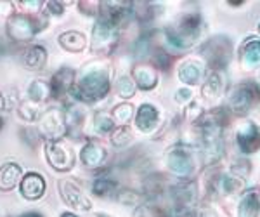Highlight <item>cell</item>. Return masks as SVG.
I'll return each mask as SVG.
<instances>
[{
	"label": "cell",
	"mask_w": 260,
	"mask_h": 217,
	"mask_svg": "<svg viewBox=\"0 0 260 217\" xmlns=\"http://www.w3.org/2000/svg\"><path fill=\"white\" fill-rule=\"evenodd\" d=\"M113 115H115V120L118 123H127L130 122V118H132V115H134V108L130 106L128 103H121L115 108Z\"/></svg>",
	"instance_id": "obj_29"
},
{
	"label": "cell",
	"mask_w": 260,
	"mask_h": 217,
	"mask_svg": "<svg viewBox=\"0 0 260 217\" xmlns=\"http://www.w3.org/2000/svg\"><path fill=\"white\" fill-rule=\"evenodd\" d=\"M61 217H77L75 214H71V212H64V214H62Z\"/></svg>",
	"instance_id": "obj_43"
},
{
	"label": "cell",
	"mask_w": 260,
	"mask_h": 217,
	"mask_svg": "<svg viewBox=\"0 0 260 217\" xmlns=\"http://www.w3.org/2000/svg\"><path fill=\"white\" fill-rule=\"evenodd\" d=\"M116 26L106 23V21H98L94 26V32H92V49L95 52H108L115 47L116 44Z\"/></svg>",
	"instance_id": "obj_5"
},
{
	"label": "cell",
	"mask_w": 260,
	"mask_h": 217,
	"mask_svg": "<svg viewBox=\"0 0 260 217\" xmlns=\"http://www.w3.org/2000/svg\"><path fill=\"white\" fill-rule=\"evenodd\" d=\"M116 90H118V94L121 98L128 99V98H132L134 92H136V85H134V82L130 80L128 77H121L118 83H116Z\"/></svg>",
	"instance_id": "obj_30"
},
{
	"label": "cell",
	"mask_w": 260,
	"mask_h": 217,
	"mask_svg": "<svg viewBox=\"0 0 260 217\" xmlns=\"http://www.w3.org/2000/svg\"><path fill=\"white\" fill-rule=\"evenodd\" d=\"M134 77H136V82L139 83L141 89H144V90L153 89L158 83L156 72L148 65H137L136 68H134Z\"/></svg>",
	"instance_id": "obj_21"
},
{
	"label": "cell",
	"mask_w": 260,
	"mask_h": 217,
	"mask_svg": "<svg viewBox=\"0 0 260 217\" xmlns=\"http://www.w3.org/2000/svg\"><path fill=\"white\" fill-rule=\"evenodd\" d=\"M95 217H108V215H95Z\"/></svg>",
	"instance_id": "obj_44"
},
{
	"label": "cell",
	"mask_w": 260,
	"mask_h": 217,
	"mask_svg": "<svg viewBox=\"0 0 260 217\" xmlns=\"http://www.w3.org/2000/svg\"><path fill=\"white\" fill-rule=\"evenodd\" d=\"M236 139H238V144H240L241 151L250 155V153L257 151L260 146V129L253 122L246 120L245 123H241L240 127H238Z\"/></svg>",
	"instance_id": "obj_11"
},
{
	"label": "cell",
	"mask_w": 260,
	"mask_h": 217,
	"mask_svg": "<svg viewBox=\"0 0 260 217\" xmlns=\"http://www.w3.org/2000/svg\"><path fill=\"white\" fill-rule=\"evenodd\" d=\"M21 167L16 164H6L0 167V190L9 191L12 190L19 181Z\"/></svg>",
	"instance_id": "obj_20"
},
{
	"label": "cell",
	"mask_w": 260,
	"mask_h": 217,
	"mask_svg": "<svg viewBox=\"0 0 260 217\" xmlns=\"http://www.w3.org/2000/svg\"><path fill=\"white\" fill-rule=\"evenodd\" d=\"M110 90V77L104 70H92V72L85 73L82 77L80 83H78L75 96L77 99L87 103H95L101 98L108 94Z\"/></svg>",
	"instance_id": "obj_2"
},
{
	"label": "cell",
	"mask_w": 260,
	"mask_h": 217,
	"mask_svg": "<svg viewBox=\"0 0 260 217\" xmlns=\"http://www.w3.org/2000/svg\"><path fill=\"white\" fill-rule=\"evenodd\" d=\"M59 44L66 49V51L78 52L85 47V37L78 32H64L59 37Z\"/></svg>",
	"instance_id": "obj_23"
},
{
	"label": "cell",
	"mask_w": 260,
	"mask_h": 217,
	"mask_svg": "<svg viewBox=\"0 0 260 217\" xmlns=\"http://www.w3.org/2000/svg\"><path fill=\"white\" fill-rule=\"evenodd\" d=\"M73 82H75V72H73V70L62 68L56 75H54L50 90H52V94L57 98V96L64 94L66 90H70L71 87H73Z\"/></svg>",
	"instance_id": "obj_19"
},
{
	"label": "cell",
	"mask_w": 260,
	"mask_h": 217,
	"mask_svg": "<svg viewBox=\"0 0 260 217\" xmlns=\"http://www.w3.org/2000/svg\"><path fill=\"white\" fill-rule=\"evenodd\" d=\"M154 61H156V65L160 66L161 70H167L170 66V57L167 56L165 52H158L156 54V59H154Z\"/></svg>",
	"instance_id": "obj_36"
},
{
	"label": "cell",
	"mask_w": 260,
	"mask_h": 217,
	"mask_svg": "<svg viewBox=\"0 0 260 217\" xmlns=\"http://www.w3.org/2000/svg\"><path fill=\"white\" fill-rule=\"evenodd\" d=\"M240 217H260V200L255 191H246L241 197L240 207H238Z\"/></svg>",
	"instance_id": "obj_18"
},
{
	"label": "cell",
	"mask_w": 260,
	"mask_h": 217,
	"mask_svg": "<svg viewBox=\"0 0 260 217\" xmlns=\"http://www.w3.org/2000/svg\"><path fill=\"white\" fill-rule=\"evenodd\" d=\"M21 217H42V215L37 214V212H30V214H24V215H21Z\"/></svg>",
	"instance_id": "obj_41"
},
{
	"label": "cell",
	"mask_w": 260,
	"mask_h": 217,
	"mask_svg": "<svg viewBox=\"0 0 260 217\" xmlns=\"http://www.w3.org/2000/svg\"><path fill=\"white\" fill-rule=\"evenodd\" d=\"M19 115L23 116L24 120H37L40 113H39V108L35 106V103L28 101L19 106Z\"/></svg>",
	"instance_id": "obj_32"
},
{
	"label": "cell",
	"mask_w": 260,
	"mask_h": 217,
	"mask_svg": "<svg viewBox=\"0 0 260 217\" xmlns=\"http://www.w3.org/2000/svg\"><path fill=\"white\" fill-rule=\"evenodd\" d=\"M4 106H6V99H4V96L0 94V110H4Z\"/></svg>",
	"instance_id": "obj_42"
},
{
	"label": "cell",
	"mask_w": 260,
	"mask_h": 217,
	"mask_svg": "<svg viewBox=\"0 0 260 217\" xmlns=\"http://www.w3.org/2000/svg\"><path fill=\"white\" fill-rule=\"evenodd\" d=\"M172 197H174L177 208L184 210L196 200V186L192 182H182V184L174 186L172 188Z\"/></svg>",
	"instance_id": "obj_15"
},
{
	"label": "cell",
	"mask_w": 260,
	"mask_h": 217,
	"mask_svg": "<svg viewBox=\"0 0 260 217\" xmlns=\"http://www.w3.org/2000/svg\"><path fill=\"white\" fill-rule=\"evenodd\" d=\"M47 9L52 12V14L59 16L61 12H62V6H61L59 2H47Z\"/></svg>",
	"instance_id": "obj_39"
},
{
	"label": "cell",
	"mask_w": 260,
	"mask_h": 217,
	"mask_svg": "<svg viewBox=\"0 0 260 217\" xmlns=\"http://www.w3.org/2000/svg\"><path fill=\"white\" fill-rule=\"evenodd\" d=\"M189 217H217V214L215 210H212L208 207H198L189 212Z\"/></svg>",
	"instance_id": "obj_33"
},
{
	"label": "cell",
	"mask_w": 260,
	"mask_h": 217,
	"mask_svg": "<svg viewBox=\"0 0 260 217\" xmlns=\"http://www.w3.org/2000/svg\"><path fill=\"white\" fill-rule=\"evenodd\" d=\"M21 6L24 7V9H30V11H39L42 7V2L39 0H33V2H28V0H24V2H21Z\"/></svg>",
	"instance_id": "obj_38"
},
{
	"label": "cell",
	"mask_w": 260,
	"mask_h": 217,
	"mask_svg": "<svg viewBox=\"0 0 260 217\" xmlns=\"http://www.w3.org/2000/svg\"><path fill=\"white\" fill-rule=\"evenodd\" d=\"M45 155L49 164L57 170H70L75 165L73 149L59 141H49L45 144Z\"/></svg>",
	"instance_id": "obj_4"
},
{
	"label": "cell",
	"mask_w": 260,
	"mask_h": 217,
	"mask_svg": "<svg viewBox=\"0 0 260 217\" xmlns=\"http://www.w3.org/2000/svg\"><path fill=\"white\" fill-rule=\"evenodd\" d=\"M45 191V181L44 177L39 176V174H28L26 177L21 182V195L28 200H39L42 198Z\"/></svg>",
	"instance_id": "obj_14"
},
{
	"label": "cell",
	"mask_w": 260,
	"mask_h": 217,
	"mask_svg": "<svg viewBox=\"0 0 260 217\" xmlns=\"http://www.w3.org/2000/svg\"><path fill=\"white\" fill-rule=\"evenodd\" d=\"M240 184L241 181L234 174H224V176H219V179L215 181V190L222 195H231L240 188Z\"/></svg>",
	"instance_id": "obj_25"
},
{
	"label": "cell",
	"mask_w": 260,
	"mask_h": 217,
	"mask_svg": "<svg viewBox=\"0 0 260 217\" xmlns=\"http://www.w3.org/2000/svg\"><path fill=\"white\" fill-rule=\"evenodd\" d=\"M7 33L16 42H28L37 33L35 21L26 16H12L7 21Z\"/></svg>",
	"instance_id": "obj_10"
},
{
	"label": "cell",
	"mask_w": 260,
	"mask_h": 217,
	"mask_svg": "<svg viewBox=\"0 0 260 217\" xmlns=\"http://www.w3.org/2000/svg\"><path fill=\"white\" fill-rule=\"evenodd\" d=\"M201 115H203V111H201V108H200L196 103H192L191 106H189V110H187V116H189L191 120H194V118H200Z\"/></svg>",
	"instance_id": "obj_37"
},
{
	"label": "cell",
	"mask_w": 260,
	"mask_h": 217,
	"mask_svg": "<svg viewBox=\"0 0 260 217\" xmlns=\"http://www.w3.org/2000/svg\"><path fill=\"white\" fill-rule=\"evenodd\" d=\"M113 127H115V120H113L110 115L98 113L94 116V129L98 132H101V134H106V132H110Z\"/></svg>",
	"instance_id": "obj_28"
},
{
	"label": "cell",
	"mask_w": 260,
	"mask_h": 217,
	"mask_svg": "<svg viewBox=\"0 0 260 217\" xmlns=\"http://www.w3.org/2000/svg\"><path fill=\"white\" fill-rule=\"evenodd\" d=\"M258 32H260V23H258Z\"/></svg>",
	"instance_id": "obj_46"
},
{
	"label": "cell",
	"mask_w": 260,
	"mask_h": 217,
	"mask_svg": "<svg viewBox=\"0 0 260 217\" xmlns=\"http://www.w3.org/2000/svg\"><path fill=\"white\" fill-rule=\"evenodd\" d=\"M40 129H42V134L47 136L50 141L57 139V137H61L66 132L64 115L59 110H56V108L45 111L40 118Z\"/></svg>",
	"instance_id": "obj_9"
},
{
	"label": "cell",
	"mask_w": 260,
	"mask_h": 217,
	"mask_svg": "<svg viewBox=\"0 0 260 217\" xmlns=\"http://www.w3.org/2000/svg\"><path fill=\"white\" fill-rule=\"evenodd\" d=\"M203 54L207 56L208 63L215 68H222V66L228 65L231 57V45L224 37H217L208 42L203 47Z\"/></svg>",
	"instance_id": "obj_8"
},
{
	"label": "cell",
	"mask_w": 260,
	"mask_h": 217,
	"mask_svg": "<svg viewBox=\"0 0 260 217\" xmlns=\"http://www.w3.org/2000/svg\"><path fill=\"white\" fill-rule=\"evenodd\" d=\"M45 61H47V51L42 45H33L28 49L23 59L24 66L30 70H40L45 65Z\"/></svg>",
	"instance_id": "obj_22"
},
{
	"label": "cell",
	"mask_w": 260,
	"mask_h": 217,
	"mask_svg": "<svg viewBox=\"0 0 260 217\" xmlns=\"http://www.w3.org/2000/svg\"><path fill=\"white\" fill-rule=\"evenodd\" d=\"M118 198L123 203H137L139 202V195L134 193V191H121V193L118 195Z\"/></svg>",
	"instance_id": "obj_34"
},
{
	"label": "cell",
	"mask_w": 260,
	"mask_h": 217,
	"mask_svg": "<svg viewBox=\"0 0 260 217\" xmlns=\"http://www.w3.org/2000/svg\"><path fill=\"white\" fill-rule=\"evenodd\" d=\"M0 125H2V118H0Z\"/></svg>",
	"instance_id": "obj_45"
},
{
	"label": "cell",
	"mask_w": 260,
	"mask_h": 217,
	"mask_svg": "<svg viewBox=\"0 0 260 217\" xmlns=\"http://www.w3.org/2000/svg\"><path fill=\"white\" fill-rule=\"evenodd\" d=\"M167 164H169L172 172L177 174L179 177H189L194 172V160L184 146H175L170 149L169 157H167Z\"/></svg>",
	"instance_id": "obj_6"
},
{
	"label": "cell",
	"mask_w": 260,
	"mask_h": 217,
	"mask_svg": "<svg viewBox=\"0 0 260 217\" xmlns=\"http://www.w3.org/2000/svg\"><path fill=\"white\" fill-rule=\"evenodd\" d=\"M158 120H160V115H158L156 108L153 104H142L137 111L136 125L141 132H151L158 125Z\"/></svg>",
	"instance_id": "obj_13"
},
{
	"label": "cell",
	"mask_w": 260,
	"mask_h": 217,
	"mask_svg": "<svg viewBox=\"0 0 260 217\" xmlns=\"http://www.w3.org/2000/svg\"><path fill=\"white\" fill-rule=\"evenodd\" d=\"M94 193L98 197H111L113 193L116 191V182L111 181V179H98L92 186Z\"/></svg>",
	"instance_id": "obj_27"
},
{
	"label": "cell",
	"mask_w": 260,
	"mask_h": 217,
	"mask_svg": "<svg viewBox=\"0 0 260 217\" xmlns=\"http://www.w3.org/2000/svg\"><path fill=\"white\" fill-rule=\"evenodd\" d=\"M139 217H161V214L158 210H142Z\"/></svg>",
	"instance_id": "obj_40"
},
{
	"label": "cell",
	"mask_w": 260,
	"mask_h": 217,
	"mask_svg": "<svg viewBox=\"0 0 260 217\" xmlns=\"http://www.w3.org/2000/svg\"><path fill=\"white\" fill-rule=\"evenodd\" d=\"M222 87H224V83H222L220 75L219 73H212L210 77L207 78V82H205L203 89H201V94H203L205 99L213 101V99H217L220 96Z\"/></svg>",
	"instance_id": "obj_24"
},
{
	"label": "cell",
	"mask_w": 260,
	"mask_h": 217,
	"mask_svg": "<svg viewBox=\"0 0 260 217\" xmlns=\"http://www.w3.org/2000/svg\"><path fill=\"white\" fill-rule=\"evenodd\" d=\"M201 26H203V23H201L198 14H186L165 32L167 40L177 49H189L198 40Z\"/></svg>",
	"instance_id": "obj_1"
},
{
	"label": "cell",
	"mask_w": 260,
	"mask_h": 217,
	"mask_svg": "<svg viewBox=\"0 0 260 217\" xmlns=\"http://www.w3.org/2000/svg\"><path fill=\"white\" fill-rule=\"evenodd\" d=\"M50 94V85H47L44 80H35L31 82L30 89H28V96H30L31 103H42L49 98Z\"/></svg>",
	"instance_id": "obj_26"
},
{
	"label": "cell",
	"mask_w": 260,
	"mask_h": 217,
	"mask_svg": "<svg viewBox=\"0 0 260 217\" xmlns=\"http://www.w3.org/2000/svg\"><path fill=\"white\" fill-rule=\"evenodd\" d=\"M104 160H106V149L101 144L89 143L82 149V162L89 169H98V167L103 165Z\"/></svg>",
	"instance_id": "obj_17"
},
{
	"label": "cell",
	"mask_w": 260,
	"mask_h": 217,
	"mask_svg": "<svg viewBox=\"0 0 260 217\" xmlns=\"http://www.w3.org/2000/svg\"><path fill=\"white\" fill-rule=\"evenodd\" d=\"M260 99V87L253 82L240 83L233 89V92L229 94V106L234 113L245 115L248 113V110Z\"/></svg>",
	"instance_id": "obj_3"
},
{
	"label": "cell",
	"mask_w": 260,
	"mask_h": 217,
	"mask_svg": "<svg viewBox=\"0 0 260 217\" xmlns=\"http://www.w3.org/2000/svg\"><path fill=\"white\" fill-rule=\"evenodd\" d=\"M59 190L61 195L64 198V202L68 203L70 207H73L75 210L78 212H85L90 208V200L85 197V193L82 191V188L77 184V182L70 181V179H64V181L59 182Z\"/></svg>",
	"instance_id": "obj_7"
},
{
	"label": "cell",
	"mask_w": 260,
	"mask_h": 217,
	"mask_svg": "<svg viewBox=\"0 0 260 217\" xmlns=\"http://www.w3.org/2000/svg\"><path fill=\"white\" fill-rule=\"evenodd\" d=\"M241 66L253 72L260 66V40H250L241 51Z\"/></svg>",
	"instance_id": "obj_16"
},
{
	"label": "cell",
	"mask_w": 260,
	"mask_h": 217,
	"mask_svg": "<svg viewBox=\"0 0 260 217\" xmlns=\"http://www.w3.org/2000/svg\"><path fill=\"white\" fill-rule=\"evenodd\" d=\"M130 141H132V132H130L127 127L116 129L115 134H113V144L118 146V148H123V146H127Z\"/></svg>",
	"instance_id": "obj_31"
},
{
	"label": "cell",
	"mask_w": 260,
	"mask_h": 217,
	"mask_svg": "<svg viewBox=\"0 0 260 217\" xmlns=\"http://www.w3.org/2000/svg\"><path fill=\"white\" fill-rule=\"evenodd\" d=\"M258 200H260V191H258Z\"/></svg>",
	"instance_id": "obj_47"
},
{
	"label": "cell",
	"mask_w": 260,
	"mask_h": 217,
	"mask_svg": "<svg viewBox=\"0 0 260 217\" xmlns=\"http://www.w3.org/2000/svg\"><path fill=\"white\" fill-rule=\"evenodd\" d=\"M205 66L203 63L198 59H187L179 66V78L184 83H189V85H196L201 82L203 77Z\"/></svg>",
	"instance_id": "obj_12"
},
{
	"label": "cell",
	"mask_w": 260,
	"mask_h": 217,
	"mask_svg": "<svg viewBox=\"0 0 260 217\" xmlns=\"http://www.w3.org/2000/svg\"><path fill=\"white\" fill-rule=\"evenodd\" d=\"M192 98V92L189 89H179L175 92V101L177 103H189V99Z\"/></svg>",
	"instance_id": "obj_35"
}]
</instances>
